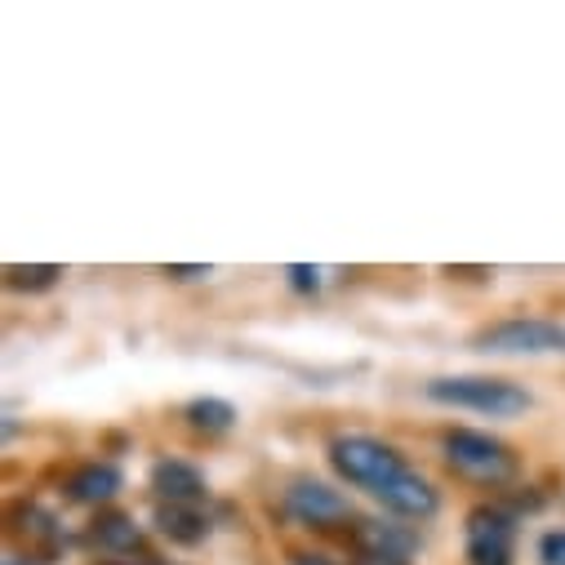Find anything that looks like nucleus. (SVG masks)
Here are the masks:
<instances>
[{"label":"nucleus","mask_w":565,"mask_h":565,"mask_svg":"<svg viewBox=\"0 0 565 565\" xmlns=\"http://www.w3.org/2000/svg\"><path fill=\"white\" fill-rule=\"evenodd\" d=\"M433 405H450V409H472L486 418H516L534 405V396L512 383V379H490V374H446L423 387Z\"/></svg>","instance_id":"nucleus-1"},{"label":"nucleus","mask_w":565,"mask_h":565,"mask_svg":"<svg viewBox=\"0 0 565 565\" xmlns=\"http://www.w3.org/2000/svg\"><path fill=\"white\" fill-rule=\"evenodd\" d=\"M330 468H334L348 486H356V490H365V494H374V499L409 472L405 455H401L396 446L370 437V433L334 437V441H330Z\"/></svg>","instance_id":"nucleus-2"},{"label":"nucleus","mask_w":565,"mask_h":565,"mask_svg":"<svg viewBox=\"0 0 565 565\" xmlns=\"http://www.w3.org/2000/svg\"><path fill=\"white\" fill-rule=\"evenodd\" d=\"M481 356H565V326L547 317H503L472 334Z\"/></svg>","instance_id":"nucleus-3"},{"label":"nucleus","mask_w":565,"mask_h":565,"mask_svg":"<svg viewBox=\"0 0 565 565\" xmlns=\"http://www.w3.org/2000/svg\"><path fill=\"white\" fill-rule=\"evenodd\" d=\"M441 450H446V463L455 472H463L468 481H481V486H503L516 477V455L512 446H503L499 437L490 433H477V428H450L441 437Z\"/></svg>","instance_id":"nucleus-4"},{"label":"nucleus","mask_w":565,"mask_h":565,"mask_svg":"<svg viewBox=\"0 0 565 565\" xmlns=\"http://www.w3.org/2000/svg\"><path fill=\"white\" fill-rule=\"evenodd\" d=\"M516 552V512L499 503H481L468 512L463 525V556L468 565H512Z\"/></svg>","instance_id":"nucleus-5"},{"label":"nucleus","mask_w":565,"mask_h":565,"mask_svg":"<svg viewBox=\"0 0 565 565\" xmlns=\"http://www.w3.org/2000/svg\"><path fill=\"white\" fill-rule=\"evenodd\" d=\"M280 508H286L290 521H299V525H308V530H334V525L352 521V503H348L334 486L312 481V477L290 481V490L280 494Z\"/></svg>","instance_id":"nucleus-6"},{"label":"nucleus","mask_w":565,"mask_h":565,"mask_svg":"<svg viewBox=\"0 0 565 565\" xmlns=\"http://www.w3.org/2000/svg\"><path fill=\"white\" fill-rule=\"evenodd\" d=\"M379 503L392 512V516H401V521H433L437 512H441V494H437V486L423 477V472H405L396 486H387L383 494H379Z\"/></svg>","instance_id":"nucleus-7"},{"label":"nucleus","mask_w":565,"mask_h":565,"mask_svg":"<svg viewBox=\"0 0 565 565\" xmlns=\"http://www.w3.org/2000/svg\"><path fill=\"white\" fill-rule=\"evenodd\" d=\"M152 490L161 494V503H179V508H201L210 499L205 472L188 459H161L152 468Z\"/></svg>","instance_id":"nucleus-8"},{"label":"nucleus","mask_w":565,"mask_h":565,"mask_svg":"<svg viewBox=\"0 0 565 565\" xmlns=\"http://www.w3.org/2000/svg\"><path fill=\"white\" fill-rule=\"evenodd\" d=\"M120 486H125V477H120L116 463H98V459H89V463H81V468L67 477V499L81 503V508H98V503L116 499Z\"/></svg>","instance_id":"nucleus-9"},{"label":"nucleus","mask_w":565,"mask_h":565,"mask_svg":"<svg viewBox=\"0 0 565 565\" xmlns=\"http://www.w3.org/2000/svg\"><path fill=\"white\" fill-rule=\"evenodd\" d=\"M356 547H361V552H379V556H401V561H409V556L423 547V534L409 530V525H396V521H361V525H356Z\"/></svg>","instance_id":"nucleus-10"},{"label":"nucleus","mask_w":565,"mask_h":565,"mask_svg":"<svg viewBox=\"0 0 565 565\" xmlns=\"http://www.w3.org/2000/svg\"><path fill=\"white\" fill-rule=\"evenodd\" d=\"M138 543H143V530H138V521L125 512H98L85 530V547H94V552L116 556V552H134Z\"/></svg>","instance_id":"nucleus-11"},{"label":"nucleus","mask_w":565,"mask_h":565,"mask_svg":"<svg viewBox=\"0 0 565 565\" xmlns=\"http://www.w3.org/2000/svg\"><path fill=\"white\" fill-rule=\"evenodd\" d=\"M157 530L170 539V543H179V547H201L205 539H210V516L201 512V508H179V503H161L157 508Z\"/></svg>","instance_id":"nucleus-12"},{"label":"nucleus","mask_w":565,"mask_h":565,"mask_svg":"<svg viewBox=\"0 0 565 565\" xmlns=\"http://www.w3.org/2000/svg\"><path fill=\"white\" fill-rule=\"evenodd\" d=\"M19 534L28 539V552H41V556H54L58 547H67V534H63L58 516L45 512L41 503H28V508H23V525H19Z\"/></svg>","instance_id":"nucleus-13"},{"label":"nucleus","mask_w":565,"mask_h":565,"mask_svg":"<svg viewBox=\"0 0 565 565\" xmlns=\"http://www.w3.org/2000/svg\"><path fill=\"white\" fill-rule=\"evenodd\" d=\"M183 418H188V428H192V433L223 437V433L236 428V405L223 401V396H196V401H188Z\"/></svg>","instance_id":"nucleus-14"},{"label":"nucleus","mask_w":565,"mask_h":565,"mask_svg":"<svg viewBox=\"0 0 565 565\" xmlns=\"http://www.w3.org/2000/svg\"><path fill=\"white\" fill-rule=\"evenodd\" d=\"M58 276L63 267L54 263H36V267H6V280H10V290H28V295H45L58 286Z\"/></svg>","instance_id":"nucleus-15"},{"label":"nucleus","mask_w":565,"mask_h":565,"mask_svg":"<svg viewBox=\"0 0 565 565\" xmlns=\"http://www.w3.org/2000/svg\"><path fill=\"white\" fill-rule=\"evenodd\" d=\"M286 276H290V286H295L299 295H317L326 271H321V267H308V263H290V267H286Z\"/></svg>","instance_id":"nucleus-16"},{"label":"nucleus","mask_w":565,"mask_h":565,"mask_svg":"<svg viewBox=\"0 0 565 565\" xmlns=\"http://www.w3.org/2000/svg\"><path fill=\"white\" fill-rule=\"evenodd\" d=\"M539 565H565V530L539 534Z\"/></svg>","instance_id":"nucleus-17"},{"label":"nucleus","mask_w":565,"mask_h":565,"mask_svg":"<svg viewBox=\"0 0 565 565\" xmlns=\"http://www.w3.org/2000/svg\"><path fill=\"white\" fill-rule=\"evenodd\" d=\"M166 276H174V280H196V276H210V267H166Z\"/></svg>","instance_id":"nucleus-18"},{"label":"nucleus","mask_w":565,"mask_h":565,"mask_svg":"<svg viewBox=\"0 0 565 565\" xmlns=\"http://www.w3.org/2000/svg\"><path fill=\"white\" fill-rule=\"evenodd\" d=\"M356 565H409V561H401V556H379V552H361Z\"/></svg>","instance_id":"nucleus-19"},{"label":"nucleus","mask_w":565,"mask_h":565,"mask_svg":"<svg viewBox=\"0 0 565 565\" xmlns=\"http://www.w3.org/2000/svg\"><path fill=\"white\" fill-rule=\"evenodd\" d=\"M290 565H339V561H330V556H321V552H295Z\"/></svg>","instance_id":"nucleus-20"},{"label":"nucleus","mask_w":565,"mask_h":565,"mask_svg":"<svg viewBox=\"0 0 565 565\" xmlns=\"http://www.w3.org/2000/svg\"><path fill=\"white\" fill-rule=\"evenodd\" d=\"M6 565H41V561H32V556H10Z\"/></svg>","instance_id":"nucleus-21"},{"label":"nucleus","mask_w":565,"mask_h":565,"mask_svg":"<svg viewBox=\"0 0 565 565\" xmlns=\"http://www.w3.org/2000/svg\"><path fill=\"white\" fill-rule=\"evenodd\" d=\"M107 565H161V561H107Z\"/></svg>","instance_id":"nucleus-22"}]
</instances>
